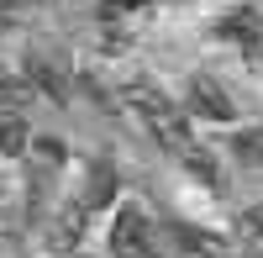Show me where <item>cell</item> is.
I'll return each instance as SVG.
<instances>
[{
  "label": "cell",
  "mask_w": 263,
  "mask_h": 258,
  "mask_svg": "<svg viewBox=\"0 0 263 258\" xmlns=\"http://www.w3.org/2000/svg\"><path fill=\"white\" fill-rule=\"evenodd\" d=\"M237 232H242L248 253H263V206H248L242 216H237Z\"/></svg>",
  "instance_id": "11"
},
{
  "label": "cell",
  "mask_w": 263,
  "mask_h": 258,
  "mask_svg": "<svg viewBox=\"0 0 263 258\" xmlns=\"http://www.w3.org/2000/svg\"><path fill=\"white\" fill-rule=\"evenodd\" d=\"M84 227H90V206L74 195V200H63L53 216H48V232H42V237H48L53 253H74L79 237H84Z\"/></svg>",
  "instance_id": "3"
},
{
  "label": "cell",
  "mask_w": 263,
  "mask_h": 258,
  "mask_svg": "<svg viewBox=\"0 0 263 258\" xmlns=\"http://www.w3.org/2000/svg\"><path fill=\"white\" fill-rule=\"evenodd\" d=\"M184 158H190V174L200 179L205 190H221V174H216V163H211V153H200V148H190Z\"/></svg>",
  "instance_id": "12"
},
{
  "label": "cell",
  "mask_w": 263,
  "mask_h": 258,
  "mask_svg": "<svg viewBox=\"0 0 263 258\" xmlns=\"http://www.w3.org/2000/svg\"><path fill=\"white\" fill-rule=\"evenodd\" d=\"M111 253L116 258H153V216L137 200L121 206V216L111 227Z\"/></svg>",
  "instance_id": "2"
},
{
  "label": "cell",
  "mask_w": 263,
  "mask_h": 258,
  "mask_svg": "<svg viewBox=\"0 0 263 258\" xmlns=\"http://www.w3.org/2000/svg\"><path fill=\"white\" fill-rule=\"evenodd\" d=\"M190 105H195L200 116H211V121H232V116H237L232 95L221 90V79H211V74H195V79H190Z\"/></svg>",
  "instance_id": "4"
},
{
  "label": "cell",
  "mask_w": 263,
  "mask_h": 258,
  "mask_svg": "<svg viewBox=\"0 0 263 258\" xmlns=\"http://www.w3.org/2000/svg\"><path fill=\"white\" fill-rule=\"evenodd\" d=\"M27 148H32V126L21 121L16 111H0V153H6V158H21Z\"/></svg>",
  "instance_id": "7"
},
{
  "label": "cell",
  "mask_w": 263,
  "mask_h": 258,
  "mask_svg": "<svg viewBox=\"0 0 263 258\" xmlns=\"http://www.w3.org/2000/svg\"><path fill=\"white\" fill-rule=\"evenodd\" d=\"M16 227H21V200L11 195L6 185H0V237H11Z\"/></svg>",
  "instance_id": "14"
},
{
  "label": "cell",
  "mask_w": 263,
  "mask_h": 258,
  "mask_svg": "<svg viewBox=\"0 0 263 258\" xmlns=\"http://www.w3.org/2000/svg\"><path fill=\"white\" fill-rule=\"evenodd\" d=\"M111 195H116V169H111V163H95L90 179H84V190H79V200L90 206V211H100Z\"/></svg>",
  "instance_id": "8"
},
{
  "label": "cell",
  "mask_w": 263,
  "mask_h": 258,
  "mask_svg": "<svg viewBox=\"0 0 263 258\" xmlns=\"http://www.w3.org/2000/svg\"><path fill=\"white\" fill-rule=\"evenodd\" d=\"M126 105L137 111V121H142V132L158 142V148H168V153H190V121L179 116V105H174L158 84H147V79H137V84H126Z\"/></svg>",
  "instance_id": "1"
},
{
  "label": "cell",
  "mask_w": 263,
  "mask_h": 258,
  "mask_svg": "<svg viewBox=\"0 0 263 258\" xmlns=\"http://www.w3.org/2000/svg\"><path fill=\"white\" fill-rule=\"evenodd\" d=\"M32 95H37V84L27 74H0V111H21Z\"/></svg>",
  "instance_id": "9"
},
{
  "label": "cell",
  "mask_w": 263,
  "mask_h": 258,
  "mask_svg": "<svg viewBox=\"0 0 263 258\" xmlns=\"http://www.w3.org/2000/svg\"><path fill=\"white\" fill-rule=\"evenodd\" d=\"M216 37H227V42H237V48H253V42H263V16L258 11H232L221 27H216Z\"/></svg>",
  "instance_id": "6"
},
{
  "label": "cell",
  "mask_w": 263,
  "mask_h": 258,
  "mask_svg": "<svg viewBox=\"0 0 263 258\" xmlns=\"http://www.w3.org/2000/svg\"><path fill=\"white\" fill-rule=\"evenodd\" d=\"M27 153H37L42 169H58V163H63V142H53V137H32ZM42 169H37V174H42Z\"/></svg>",
  "instance_id": "15"
},
{
  "label": "cell",
  "mask_w": 263,
  "mask_h": 258,
  "mask_svg": "<svg viewBox=\"0 0 263 258\" xmlns=\"http://www.w3.org/2000/svg\"><path fill=\"white\" fill-rule=\"evenodd\" d=\"M27 79L37 84L42 95H53V100H69V69L53 58V53H32V63H27Z\"/></svg>",
  "instance_id": "5"
},
{
  "label": "cell",
  "mask_w": 263,
  "mask_h": 258,
  "mask_svg": "<svg viewBox=\"0 0 263 258\" xmlns=\"http://www.w3.org/2000/svg\"><path fill=\"white\" fill-rule=\"evenodd\" d=\"M237 153H242V163H263V126H248V132H237Z\"/></svg>",
  "instance_id": "13"
},
{
  "label": "cell",
  "mask_w": 263,
  "mask_h": 258,
  "mask_svg": "<svg viewBox=\"0 0 263 258\" xmlns=\"http://www.w3.org/2000/svg\"><path fill=\"white\" fill-rule=\"evenodd\" d=\"M142 11H147V0H105L100 21L105 27H126V21H142Z\"/></svg>",
  "instance_id": "10"
}]
</instances>
